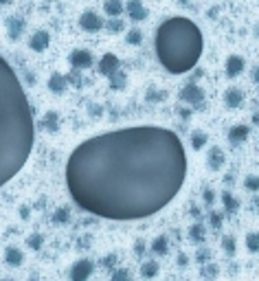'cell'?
I'll list each match as a JSON object with an SVG mask.
<instances>
[{
  "mask_svg": "<svg viewBox=\"0 0 259 281\" xmlns=\"http://www.w3.org/2000/svg\"><path fill=\"white\" fill-rule=\"evenodd\" d=\"M22 29H24V22H22L20 18H11L9 20V37L11 40H18Z\"/></svg>",
  "mask_w": 259,
  "mask_h": 281,
  "instance_id": "cell-23",
  "label": "cell"
},
{
  "mask_svg": "<svg viewBox=\"0 0 259 281\" xmlns=\"http://www.w3.org/2000/svg\"><path fill=\"white\" fill-rule=\"evenodd\" d=\"M213 200H216V191H213V189H207V191H205V202H207V205H213Z\"/></svg>",
  "mask_w": 259,
  "mask_h": 281,
  "instance_id": "cell-35",
  "label": "cell"
},
{
  "mask_svg": "<svg viewBox=\"0 0 259 281\" xmlns=\"http://www.w3.org/2000/svg\"><path fill=\"white\" fill-rule=\"evenodd\" d=\"M125 11H128L130 20H134V22H141V20L147 18V9L143 7L141 0H130L128 7H125Z\"/></svg>",
  "mask_w": 259,
  "mask_h": 281,
  "instance_id": "cell-10",
  "label": "cell"
},
{
  "mask_svg": "<svg viewBox=\"0 0 259 281\" xmlns=\"http://www.w3.org/2000/svg\"><path fill=\"white\" fill-rule=\"evenodd\" d=\"M211 227H213V229H220V227H222V218H220L218 213H211Z\"/></svg>",
  "mask_w": 259,
  "mask_h": 281,
  "instance_id": "cell-36",
  "label": "cell"
},
{
  "mask_svg": "<svg viewBox=\"0 0 259 281\" xmlns=\"http://www.w3.org/2000/svg\"><path fill=\"white\" fill-rule=\"evenodd\" d=\"M117 70H121V62H119L117 55L106 53L101 59H99V73H101L103 77H112Z\"/></svg>",
  "mask_w": 259,
  "mask_h": 281,
  "instance_id": "cell-7",
  "label": "cell"
},
{
  "mask_svg": "<svg viewBox=\"0 0 259 281\" xmlns=\"http://www.w3.org/2000/svg\"><path fill=\"white\" fill-rule=\"evenodd\" d=\"M26 244H29L33 251H40L42 244H44V238H42V235H31V238L26 240Z\"/></svg>",
  "mask_w": 259,
  "mask_h": 281,
  "instance_id": "cell-32",
  "label": "cell"
},
{
  "mask_svg": "<svg viewBox=\"0 0 259 281\" xmlns=\"http://www.w3.org/2000/svg\"><path fill=\"white\" fill-rule=\"evenodd\" d=\"M141 275H143V277H147V279L156 277V275H158V264L156 262H145L141 266Z\"/></svg>",
  "mask_w": 259,
  "mask_h": 281,
  "instance_id": "cell-24",
  "label": "cell"
},
{
  "mask_svg": "<svg viewBox=\"0 0 259 281\" xmlns=\"http://www.w3.org/2000/svg\"><path fill=\"white\" fill-rule=\"evenodd\" d=\"M209 167L213 169V172H218V169L224 167V163H227V156H224V152L220 150V147H211L209 150Z\"/></svg>",
  "mask_w": 259,
  "mask_h": 281,
  "instance_id": "cell-13",
  "label": "cell"
},
{
  "mask_svg": "<svg viewBox=\"0 0 259 281\" xmlns=\"http://www.w3.org/2000/svg\"><path fill=\"white\" fill-rule=\"evenodd\" d=\"M253 79H255L257 84H259V68H255V70H253Z\"/></svg>",
  "mask_w": 259,
  "mask_h": 281,
  "instance_id": "cell-38",
  "label": "cell"
},
{
  "mask_svg": "<svg viewBox=\"0 0 259 281\" xmlns=\"http://www.w3.org/2000/svg\"><path fill=\"white\" fill-rule=\"evenodd\" d=\"M35 123L15 70L0 57V187L7 185L29 161Z\"/></svg>",
  "mask_w": 259,
  "mask_h": 281,
  "instance_id": "cell-2",
  "label": "cell"
},
{
  "mask_svg": "<svg viewBox=\"0 0 259 281\" xmlns=\"http://www.w3.org/2000/svg\"><path fill=\"white\" fill-rule=\"evenodd\" d=\"M125 40H128V44H134V46H136V44L143 42V33L139 29H132L128 35H125Z\"/></svg>",
  "mask_w": 259,
  "mask_h": 281,
  "instance_id": "cell-29",
  "label": "cell"
},
{
  "mask_svg": "<svg viewBox=\"0 0 259 281\" xmlns=\"http://www.w3.org/2000/svg\"><path fill=\"white\" fill-rule=\"evenodd\" d=\"M68 62H70V66H73L75 70L90 68V66H92V53L86 51V48H77V51L70 53Z\"/></svg>",
  "mask_w": 259,
  "mask_h": 281,
  "instance_id": "cell-4",
  "label": "cell"
},
{
  "mask_svg": "<svg viewBox=\"0 0 259 281\" xmlns=\"http://www.w3.org/2000/svg\"><path fill=\"white\" fill-rule=\"evenodd\" d=\"M66 81H70V84L75 86H81V77H79V70H73L68 77H66Z\"/></svg>",
  "mask_w": 259,
  "mask_h": 281,
  "instance_id": "cell-34",
  "label": "cell"
},
{
  "mask_svg": "<svg viewBox=\"0 0 259 281\" xmlns=\"http://www.w3.org/2000/svg\"><path fill=\"white\" fill-rule=\"evenodd\" d=\"M244 187L249 191H259V176H246Z\"/></svg>",
  "mask_w": 259,
  "mask_h": 281,
  "instance_id": "cell-30",
  "label": "cell"
},
{
  "mask_svg": "<svg viewBox=\"0 0 259 281\" xmlns=\"http://www.w3.org/2000/svg\"><path fill=\"white\" fill-rule=\"evenodd\" d=\"M187 176L183 141L156 125L123 128L77 145L66 163L75 205L106 220H141L165 209Z\"/></svg>",
  "mask_w": 259,
  "mask_h": 281,
  "instance_id": "cell-1",
  "label": "cell"
},
{
  "mask_svg": "<svg viewBox=\"0 0 259 281\" xmlns=\"http://www.w3.org/2000/svg\"><path fill=\"white\" fill-rule=\"evenodd\" d=\"M242 101H244V92H242L240 88H229L227 95H224V103H227L229 108H240Z\"/></svg>",
  "mask_w": 259,
  "mask_h": 281,
  "instance_id": "cell-16",
  "label": "cell"
},
{
  "mask_svg": "<svg viewBox=\"0 0 259 281\" xmlns=\"http://www.w3.org/2000/svg\"><path fill=\"white\" fill-rule=\"evenodd\" d=\"M189 264V257L187 255H178V266H187Z\"/></svg>",
  "mask_w": 259,
  "mask_h": 281,
  "instance_id": "cell-37",
  "label": "cell"
},
{
  "mask_svg": "<svg viewBox=\"0 0 259 281\" xmlns=\"http://www.w3.org/2000/svg\"><path fill=\"white\" fill-rule=\"evenodd\" d=\"M207 141H209V136H207V132H202V130H196L194 134H191V147H194V150L205 147Z\"/></svg>",
  "mask_w": 259,
  "mask_h": 281,
  "instance_id": "cell-22",
  "label": "cell"
},
{
  "mask_svg": "<svg viewBox=\"0 0 259 281\" xmlns=\"http://www.w3.org/2000/svg\"><path fill=\"white\" fill-rule=\"evenodd\" d=\"M42 123H44V128H46L48 132H57L59 130V117H57V112H46V114H44V119H42Z\"/></svg>",
  "mask_w": 259,
  "mask_h": 281,
  "instance_id": "cell-20",
  "label": "cell"
},
{
  "mask_svg": "<svg viewBox=\"0 0 259 281\" xmlns=\"http://www.w3.org/2000/svg\"><path fill=\"white\" fill-rule=\"evenodd\" d=\"M92 262L90 260H79L73 264L70 268V281H88V277L92 275Z\"/></svg>",
  "mask_w": 259,
  "mask_h": 281,
  "instance_id": "cell-5",
  "label": "cell"
},
{
  "mask_svg": "<svg viewBox=\"0 0 259 281\" xmlns=\"http://www.w3.org/2000/svg\"><path fill=\"white\" fill-rule=\"evenodd\" d=\"M106 24V29L110 31H114V33H119V31H123V22H121L119 18H110L108 22H103Z\"/></svg>",
  "mask_w": 259,
  "mask_h": 281,
  "instance_id": "cell-31",
  "label": "cell"
},
{
  "mask_svg": "<svg viewBox=\"0 0 259 281\" xmlns=\"http://www.w3.org/2000/svg\"><path fill=\"white\" fill-rule=\"evenodd\" d=\"M68 218H70L68 209H66V207H62V209H57V211H55V216H53V222H57V224H64V222H68Z\"/></svg>",
  "mask_w": 259,
  "mask_h": 281,
  "instance_id": "cell-27",
  "label": "cell"
},
{
  "mask_svg": "<svg viewBox=\"0 0 259 281\" xmlns=\"http://www.w3.org/2000/svg\"><path fill=\"white\" fill-rule=\"evenodd\" d=\"M222 205H224V211H227V213H235L240 209L238 198H233L231 191H222Z\"/></svg>",
  "mask_w": 259,
  "mask_h": 281,
  "instance_id": "cell-17",
  "label": "cell"
},
{
  "mask_svg": "<svg viewBox=\"0 0 259 281\" xmlns=\"http://www.w3.org/2000/svg\"><path fill=\"white\" fill-rule=\"evenodd\" d=\"M202 46V33L189 18H169L156 31L158 62L172 75L189 73L200 59Z\"/></svg>",
  "mask_w": 259,
  "mask_h": 281,
  "instance_id": "cell-3",
  "label": "cell"
},
{
  "mask_svg": "<svg viewBox=\"0 0 259 281\" xmlns=\"http://www.w3.org/2000/svg\"><path fill=\"white\" fill-rule=\"evenodd\" d=\"M0 4H11V0H0Z\"/></svg>",
  "mask_w": 259,
  "mask_h": 281,
  "instance_id": "cell-39",
  "label": "cell"
},
{
  "mask_svg": "<svg viewBox=\"0 0 259 281\" xmlns=\"http://www.w3.org/2000/svg\"><path fill=\"white\" fill-rule=\"evenodd\" d=\"M79 26L84 31H99L103 29V18H99V13L95 11H84L79 18Z\"/></svg>",
  "mask_w": 259,
  "mask_h": 281,
  "instance_id": "cell-8",
  "label": "cell"
},
{
  "mask_svg": "<svg viewBox=\"0 0 259 281\" xmlns=\"http://www.w3.org/2000/svg\"><path fill=\"white\" fill-rule=\"evenodd\" d=\"M48 42H51V35H48V31H35V33L31 35V40H29V46H31L35 53H42V51H46V48H48Z\"/></svg>",
  "mask_w": 259,
  "mask_h": 281,
  "instance_id": "cell-9",
  "label": "cell"
},
{
  "mask_svg": "<svg viewBox=\"0 0 259 281\" xmlns=\"http://www.w3.org/2000/svg\"><path fill=\"white\" fill-rule=\"evenodd\" d=\"M112 281H132V277L125 268H119V271L112 273Z\"/></svg>",
  "mask_w": 259,
  "mask_h": 281,
  "instance_id": "cell-33",
  "label": "cell"
},
{
  "mask_svg": "<svg viewBox=\"0 0 259 281\" xmlns=\"http://www.w3.org/2000/svg\"><path fill=\"white\" fill-rule=\"evenodd\" d=\"M4 281H13V279H4Z\"/></svg>",
  "mask_w": 259,
  "mask_h": 281,
  "instance_id": "cell-40",
  "label": "cell"
},
{
  "mask_svg": "<svg viewBox=\"0 0 259 281\" xmlns=\"http://www.w3.org/2000/svg\"><path fill=\"white\" fill-rule=\"evenodd\" d=\"M152 251L156 253V255H165V253L169 251V240L165 238V235H161V238H156L152 242Z\"/></svg>",
  "mask_w": 259,
  "mask_h": 281,
  "instance_id": "cell-21",
  "label": "cell"
},
{
  "mask_svg": "<svg viewBox=\"0 0 259 281\" xmlns=\"http://www.w3.org/2000/svg\"><path fill=\"white\" fill-rule=\"evenodd\" d=\"M249 134H251L249 125H233V128L229 130V141H231V145H242V143L249 139Z\"/></svg>",
  "mask_w": 259,
  "mask_h": 281,
  "instance_id": "cell-11",
  "label": "cell"
},
{
  "mask_svg": "<svg viewBox=\"0 0 259 281\" xmlns=\"http://www.w3.org/2000/svg\"><path fill=\"white\" fill-rule=\"evenodd\" d=\"M66 88H68V81H66V77L59 75V73H53L51 79H48V90L55 92V95H62V92H66Z\"/></svg>",
  "mask_w": 259,
  "mask_h": 281,
  "instance_id": "cell-15",
  "label": "cell"
},
{
  "mask_svg": "<svg viewBox=\"0 0 259 281\" xmlns=\"http://www.w3.org/2000/svg\"><path fill=\"white\" fill-rule=\"evenodd\" d=\"M103 9H106V13L110 18H119V15L123 13V2H121V0H106Z\"/></svg>",
  "mask_w": 259,
  "mask_h": 281,
  "instance_id": "cell-18",
  "label": "cell"
},
{
  "mask_svg": "<svg viewBox=\"0 0 259 281\" xmlns=\"http://www.w3.org/2000/svg\"><path fill=\"white\" fill-rule=\"evenodd\" d=\"M189 238L194 242H205V227H202V224H194V227L189 229Z\"/></svg>",
  "mask_w": 259,
  "mask_h": 281,
  "instance_id": "cell-26",
  "label": "cell"
},
{
  "mask_svg": "<svg viewBox=\"0 0 259 281\" xmlns=\"http://www.w3.org/2000/svg\"><path fill=\"white\" fill-rule=\"evenodd\" d=\"M246 249H249V253H259V233L246 235Z\"/></svg>",
  "mask_w": 259,
  "mask_h": 281,
  "instance_id": "cell-25",
  "label": "cell"
},
{
  "mask_svg": "<svg viewBox=\"0 0 259 281\" xmlns=\"http://www.w3.org/2000/svg\"><path fill=\"white\" fill-rule=\"evenodd\" d=\"M4 262H7L11 268H18V266H22V262H24V255H22V251L18 246H7V251H4Z\"/></svg>",
  "mask_w": 259,
  "mask_h": 281,
  "instance_id": "cell-14",
  "label": "cell"
},
{
  "mask_svg": "<svg viewBox=\"0 0 259 281\" xmlns=\"http://www.w3.org/2000/svg\"><path fill=\"white\" fill-rule=\"evenodd\" d=\"M110 79V88H114V90H123L125 84H128V77H125L123 70H117L112 77H108Z\"/></svg>",
  "mask_w": 259,
  "mask_h": 281,
  "instance_id": "cell-19",
  "label": "cell"
},
{
  "mask_svg": "<svg viewBox=\"0 0 259 281\" xmlns=\"http://www.w3.org/2000/svg\"><path fill=\"white\" fill-rule=\"evenodd\" d=\"M180 99L187 103H191V106H198V103L205 101V90L196 84H187L183 90H180Z\"/></svg>",
  "mask_w": 259,
  "mask_h": 281,
  "instance_id": "cell-6",
  "label": "cell"
},
{
  "mask_svg": "<svg viewBox=\"0 0 259 281\" xmlns=\"http://www.w3.org/2000/svg\"><path fill=\"white\" fill-rule=\"evenodd\" d=\"M222 246H224V251H227L229 255H233V253H235V246H238V244H235V238H233V235H224V238H222Z\"/></svg>",
  "mask_w": 259,
  "mask_h": 281,
  "instance_id": "cell-28",
  "label": "cell"
},
{
  "mask_svg": "<svg viewBox=\"0 0 259 281\" xmlns=\"http://www.w3.org/2000/svg\"><path fill=\"white\" fill-rule=\"evenodd\" d=\"M244 73V57L242 55H231L227 59V77H238Z\"/></svg>",
  "mask_w": 259,
  "mask_h": 281,
  "instance_id": "cell-12",
  "label": "cell"
}]
</instances>
